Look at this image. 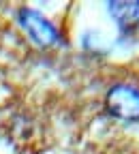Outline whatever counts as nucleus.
<instances>
[{
  "label": "nucleus",
  "instance_id": "f257e3e1",
  "mask_svg": "<svg viewBox=\"0 0 139 154\" xmlns=\"http://www.w3.org/2000/svg\"><path fill=\"white\" fill-rule=\"evenodd\" d=\"M105 107L122 122H139V88L133 84H116L105 94Z\"/></svg>",
  "mask_w": 139,
  "mask_h": 154
},
{
  "label": "nucleus",
  "instance_id": "7ed1b4c3",
  "mask_svg": "<svg viewBox=\"0 0 139 154\" xmlns=\"http://www.w3.org/2000/svg\"><path fill=\"white\" fill-rule=\"evenodd\" d=\"M109 13L124 34L139 30V2H109Z\"/></svg>",
  "mask_w": 139,
  "mask_h": 154
},
{
  "label": "nucleus",
  "instance_id": "f03ea898",
  "mask_svg": "<svg viewBox=\"0 0 139 154\" xmlns=\"http://www.w3.org/2000/svg\"><path fill=\"white\" fill-rule=\"evenodd\" d=\"M17 15H19V24L30 36V41H34L39 47H51L58 43L60 34L45 15H41L34 9H19Z\"/></svg>",
  "mask_w": 139,
  "mask_h": 154
}]
</instances>
